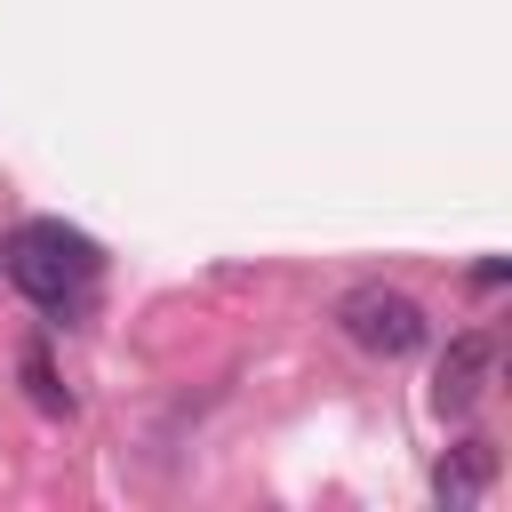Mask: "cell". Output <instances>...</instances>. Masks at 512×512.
<instances>
[{"label": "cell", "mask_w": 512, "mask_h": 512, "mask_svg": "<svg viewBox=\"0 0 512 512\" xmlns=\"http://www.w3.org/2000/svg\"><path fill=\"white\" fill-rule=\"evenodd\" d=\"M336 328H344L360 352H376V360H408V352H424V336H432L424 304H416L408 288H392V280H352V288L336 296Z\"/></svg>", "instance_id": "2"}, {"label": "cell", "mask_w": 512, "mask_h": 512, "mask_svg": "<svg viewBox=\"0 0 512 512\" xmlns=\"http://www.w3.org/2000/svg\"><path fill=\"white\" fill-rule=\"evenodd\" d=\"M488 384H496V336H488V328H464V336H448V352H440V376H432V400H440V416H472V408L488 400Z\"/></svg>", "instance_id": "3"}, {"label": "cell", "mask_w": 512, "mask_h": 512, "mask_svg": "<svg viewBox=\"0 0 512 512\" xmlns=\"http://www.w3.org/2000/svg\"><path fill=\"white\" fill-rule=\"evenodd\" d=\"M24 384H32V408H40V416H72V392L56 384V368H48V352H40V344L24 352Z\"/></svg>", "instance_id": "5"}, {"label": "cell", "mask_w": 512, "mask_h": 512, "mask_svg": "<svg viewBox=\"0 0 512 512\" xmlns=\"http://www.w3.org/2000/svg\"><path fill=\"white\" fill-rule=\"evenodd\" d=\"M488 480H496V448H488V440H456V448L440 456V472H432V496H440L448 512H472V504L488 496Z\"/></svg>", "instance_id": "4"}, {"label": "cell", "mask_w": 512, "mask_h": 512, "mask_svg": "<svg viewBox=\"0 0 512 512\" xmlns=\"http://www.w3.org/2000/svg\"><path fill=\"white\" fill-rule=\"evenodd\" d=\"M512 272H504V256H488V264H472V288H504Z\"/></svg>", "instance_id": "6"}, {"label": "cell", "mask_w": 512, "mask_h": 512, "mask_svg": "<svg viewBox=\"0 0 512 512\" xmlns=\"http://www.w3.org/2000/svg\"><path fill=\"white\" fill-rule=\"evenodd\" d=\"M0 272L40 304V312H80L88 304V280L104 272V248L88 240V232H72V224H48V216H32V224H16L8 232V248H0Z\"/></svg>", "instance_id": "1"}]
</instances>
